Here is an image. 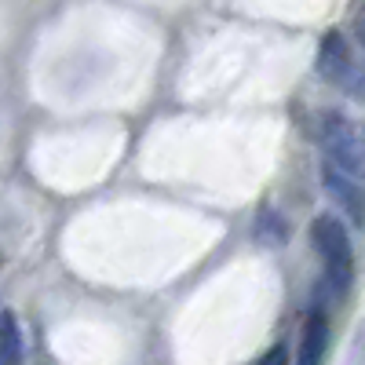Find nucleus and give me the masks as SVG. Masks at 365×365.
<instances>
[{"mask_svg": "<svg viewBox=\"0 0 365 365\" xmlns=\"http://www.w3.org/2000/svg\"><path fill=\"white\" fill-rule=\"evenodd\" d=\"M311 245L322 256V282L332 292V299H344L354 282V245L351 230L336 216H318L311 223Z\"/></svg>", "mask_w": 365, "mask_h": 365, "instance_id": "1", "label": "nucleus"}, {"mask_svg": "<svg viewBox=\"0 0 365 365\" xmlns=\"http://www.w3.org/2000/svg\"><path fill=\"white\" fill-rule=\"evenodd\" d=\"M314 139L325 150V161L365 179V135L344 113H318L314 117Z\"/></svg>", "mask_w": 365, "mask_h": 365, "instance_id": "2", "label": "nucleus"}, {"mask_svg": "<svg viewBox=\"0 0 365 365\" xmlns=\"http://www.w3.org/2000/svg\"><path fill=\"white\" fill-rule=\"evenodd\" d=\"M318 73L332 88H340L344 96L365 103V70L354 63V55H351L344 34H336V29L325 34L322 44H318Z\"/></svg>", "mask_w": 365, "mask_h": 365, "instance_id": "3", "label": "nucleus"}, {"mask_svg": "<svg viewBox=\"0 0 365 365\" xmlns=\"http://www.w3.org/2000/svg\"><path fill=\"white\" fill-rule=\"evenodd\" d=\"M322 187H325V194L336 201L358 227L365 223V179H358V175L344 172L340 165L325 161L322 165Z\"/></svg>", "mask_w": 365, "mask_h": 365, "instance_id": "4", "label": "nucleus"}, {"mask_svg": "<svg viewBox=\"0 0 365 365\" xmlns=\"http://www.w3.org/2000/svg\"><path fill=\"white\" fill-rule=\"evenodd\" d=\"M325 354H329V314L322 307H314L303 318V332H299V347L292 354V365H325Z\"/></svg>", "mask_w": 365, "mask_h": 365, "instance_id": "5", "label": "nucleus"}, {"mask_svg": "<svg viewBox=\"0 0 365 365\" xmlns=\"http://www.w3.org/2000/svg\"><path fill=\"white\" fill-rule=\"evenodd\" d=\"M0 354H4V365H19L22 361V351H26V340H22V325L15 318V311H4L0 318Z\"/></svg>", "mask_w": 365, "mask_h": 365, "instance_id": "6", "label": "nucleus"}, {"mask_svg": "<svg viewBox=\"0 0 365 365\" xmlns=\"http://www.w3.org/2000/svg\"><path fill=\"white\" fill-rule=\"evenodd\" d=\"M256 234H259V241H263V245H285L289 227H285V220H282L274 208H263V216H259V227H256Z\"/></svg>", "mask_w": 365, "mask_h": 365, "instance_id": "7", "label": "nucleus"}, {"mask_svg": "<svg viewBox=\"0 0 365 365\" xmlns=\"http://www.w3.org/2000/svg\"><path fill=\"white\" fill-rule=\"evenodd\" d=\"M259 365H292V361H289V351L278 344V347H270V351L263 354V361H259Z\"/></svg>", "mask_w": 365, "mask_h": 365, "instance_id": "8", "label": "nucleus"}, {"mask_svg": "<svg viewBox=\"0 0 365 365\" xmlns=\"http://www.w3.org/2000/svg\"><path fill=\"white\" fill-rule=\"evenodd\" d=\"M358 41H361V44H365V15H361V19H358Z\"/></svg>", "mask_w": 365, "mask_h": 365, "instance_id": "9", "label": "nucleus"}]
</instances>
